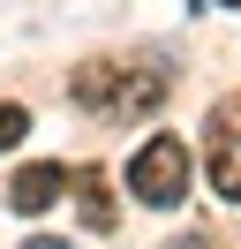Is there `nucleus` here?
<instances>
[{"label": "nucleus", "mask_w": 241, "mask_h": 249, "mask_svg": "<svg viewBox=\"0 0 241 249\" xmlns=\"http://www.w3.org/2000/svg\"><path fill=\"white\" fill-rule=\"evenodd\" d=\"M75 106L98 121H143L166 98V68H136V61H83L75 68Z\"/></svg>", "instance_id": "obj_1"}, {"label": "nucleus", "mask_w": 241, "mask_h": 249, "mask_svg": "<svg viewBox=\"0 0 241 249\" xmlns=\"http://www.w3.org/2000/svg\"><path fill=\"white\" fill-rule=\"evenodd\" d=\"M189 174H196V159H189L181 136H143L136 159H128V189H136V204H151V212H166V204L189 196Z\"/></svg>", "instance_id": "obj_2"}, {"label": "nucleus", "mask_w": 241, "mask_h": 249, "mask_svg": "<svg viewBox=\"0 0 241 249\" xmlns=\"http://www.w3.org/2000/svg\"><path fill=\"white\" fill-rule=\"evenodd\" d=\"M211 189L241 204V98L211 106Z\"/></svg>", "instance_id": "obj_3"}, {"label": "nucleus", "mask_w": 241, "mask_h": 249, "mask_svg": "<svg viewBox=\"0 0 241 249\" xmlns=\"http://www.w3.org/2000/svg\"><path fill=\"white\" fill-rule=\"evenodd\" d=\"M60 196H68V166H60V159H45V166H23V174H15V181H8V204H15V212H23V219H38V212H53Z\"/></svg>", "instance_id": "obj_4"}, {"label": "nucleus", "mask_w": 241, "mask_h": 249, "mask_svg": "<svg viewBox=\"0 0 241 249\" xmlns=\"http://www.w3.org/2000/svg\"><path fill=\"white\" fill-rule=\"evenodd\" d=\"M23 128H30V113H23V106H8V98H0V151H8V143H23Z\"/></svg>", "instance_id": "obj_5"}, {"label": "nucleus", "mask_w": 241, "mask_h": 249, "mask_svg": "<svg viewBox=\"0 0 241 249\" xmlns=\"http://www.w3.org/2000/svg\"><path fill=\"white\" fill-rule=\"evenodd\" d=\"M83 219H90V227H105V219H113V204L98 196V174H83Z\"/></svg>", "instance_id": "obj_6"}, {"label": "nucleus", "mask_w": 241, "mask_h": 249, "mask_svg": "<svg viewBox=\"0 0 241 249\" xmlns=\"http://www.w3.org/2000/svg\"><path fill=\"white\" fill-rule=\"evenodd\" d=\"M23 249H68V242H53V234H30V242Z\"/></svg>", "instance_id": "obj_7"}]
</instances>
